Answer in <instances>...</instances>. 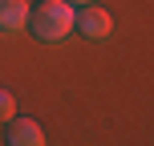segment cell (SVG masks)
<instances>
[{"mask_svg":"<svg viewBox=\"0 0 154 146\" xmlns=\"http://www.w3.org/2000/svg\"><path fill=\"white\" fill-rule=\"evenodd\" d=\"M73 4L69 0H41V4L29 8V20H32V37L45 41V45H61L65 37L73 33Z\"/></svg>","mask_w":154,"mask_h":146,"instance_id":"1","label":"cell"},{"mask_svg":"<svg viewBox=\"0 0 154 146\" xmlns=\"http://www.w3.org/2000/svg\"><path fill=\"white\" fill-rule=\"evenodd\" d=\"M73 29L81 37H89V41H106L114 33V16L106 8H97V0H93V4H81V12L73 16Z\"/></svg>","mask_w":154,"mask_h":146,"instance_id":"2","label":"cell"},{"mask_svg":"<svg viewBox=\"0 0 154 146\" xmlns=\"http://www.w3.org/2000/svg\"><path fill=\"white\" fill-rule=\"evenodd\" d=\"M8 142L12 146H41L45 142V130H41L32 118H8Z\"/></svg>","mask_w":154,"mask_h":146,"instance_id":"3","label":"cell"},{"mask_svg":"<svg viewBox=\"0 0 154 146\" xmlns=\"http://www.w3.org/2000/svg\"><path fill=\"white\" fill-rule=\"evenodd\" d=\"M29 24V0H0V29L20 33Z\"/></svg>","mask_w":154,"mask_h":146,"instance_id":"4","label":"cell"},{"mask_svg":"<svg viewBox=\"0 0 154 146\" xmlns=\"http://www.w3.org/2000/svg\"><path fill=\"white\" fill-rule=\"evenodd\" d=\"M12 114H16V98H12V89H0V122H8Z\"/></svg>","mask_w":154,"mask_h":146,"instance_id":"5","label":"cell"},{"mask_svg":"<svg viewBox=\"0 0 154 146\" xmlns=\"http://www.w3.org/2000/svg\"><path fill=\"white\" fill-rule=\"evenodd\" d=\"M69 4H93V0H69Z\"/></svg>","mask_w":154,"mask_h":146,"instance_id":"6","label":"cell"}]
</instances>
